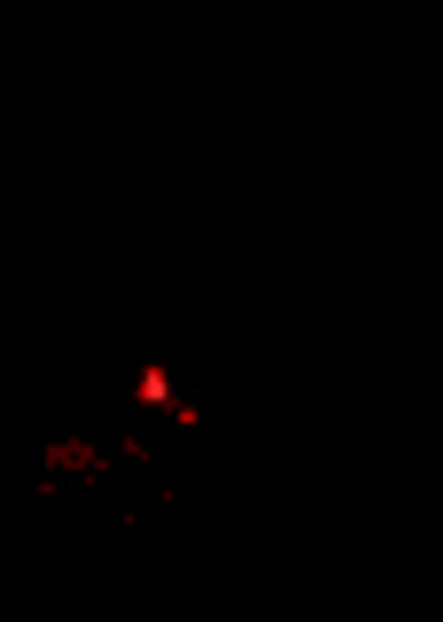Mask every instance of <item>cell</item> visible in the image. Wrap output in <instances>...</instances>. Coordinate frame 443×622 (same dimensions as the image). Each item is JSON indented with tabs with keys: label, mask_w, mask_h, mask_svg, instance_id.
<instances>
[{
	"label": "cell",
	"mask_w": 443,
	"mask_h": 622,
	"mask_svg": "<svg viewBox=\"0 0 443 622\" xmlns=\"http://www.w3.org/2000/svg\"><path fill=\"white\" fill-rule=\"evenodd\" d=\"M135 523H138V516H135L133 512H124V514L120 516V525L126 527V530H129V527H133Z\"/></svg>",
	"instance_id": "cell-8"
},
{
	"label": "cell",
	"mask_w": 443,
	"mask_h": 622,
	"mask_svg": "<svg viewBox=\"0 0 443 622\" xmlns=\"http://www.w3.org/2000/svg\"><path fill=\"white\" fill-rule=\"evenodd\" d=\"M98 441L87 439L82 434H65L58 439H49L40 445V465L49 476H73L89 472L93 463L100 457Z\"/></svg>",
	"instance_id": "cell-1"
},
{
	"label": "cell",
	"mask_w": 443,
	"mask_h": 622,
	"mask_svg": "<svg viewBox=\"0 0 443 622\" xmlns=\"http://www.w3.org/2000/svg\"><path fill=\"white\" fill-rule=\"evenodd\" d=\"M102 481H104V476H100V474H98V472H93V470L80 474V476L76 479L78 488H80L82 492H98V490H100V485H102Z\"/></svg>",
	"instance_id": "cell-5"
},
{
	"label": "cell",
	"mask_w": 443,
	"mask_h": 622,
	"mask_svg": "<svg viewBox=\"0 0 443 622\" xmlns=\"http://www.w3.org/2000/svg\"><path fill=\"white\" fill-rule=\"evenodd\" d=\"M38 494H42V496H58V494L62 492V485L58 479L54 476H47V479H40L38 485H36Z\"/></svg>",
	"instance_id": "cell-6"
},
{
	"label": "cell",
	"mask_w": 443,
	"mask_h": 622,
	"mask_svg": "<svg viewBox=\"0 0 443 622\" xmlns=\"http://www.w3.org/2000/svg\"><path fill=\"white\" fill-rule=\"evenodd\" d=\"M91 470L98 472L100 476L109 479V476H113L115 472H118V459H115L113 454H109V452H100V457L96 459Z\"/></svg>",
	"instance_id": "cell-4"
},
{
	"label": "cell",
	"mask_w": 443,
	"mask_h": 622,
	"mask_svg": "<svg viewBox=\"0 0 443 622\" xmlns=\"http://www.w3.org/2000/svg\"><path fill=\"white\" fill-rule=\"evenodd\" d=\"M115 450H118V454L126 461H133L135 465L140 468H149L153 465V452L149 445H144V443L135 437V434H129V432H124V434L118 437V441H115Z\"/></svg>",
	"instance_id": "cell-2"
},
{
	"label": "cell",
	"mask_w": 443,
	"mask_h": 622,
	"mask_svg": "<svg viewBox=\"0 0 443 622\" xmlns=\"http://www.w3.org/2000/svg\"><path fill=\"white\" fill-rule=\"evenodd\" d=\"M175 499H177V492H175L173 488H168V490H162V492H160V503H162V505H171V503H175Z\"/></svg>",
	"instance_id": "cell-7"
},
{
	"label": "cell",
	"mask_w": 443,
	"mask_h": 622,
	"mask_svg": "<svg viewBox=\"0 0 443 622\" xmlns=\"http://www.w3.org/2000/svg\"><path fill=\"white\" fill-rule=\"evenodd\" d=\"M171 421H173L177 428H182V430H195L204 421L202 405L191 401V399H184L182 405L177 408V412H175V417Z\"/></svg>",
	"instance_id": "cell-3"
}]
</instances>
